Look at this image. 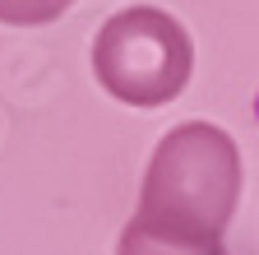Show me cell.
I'll return each instance as SVG.
<instances>
[{"label": "cell", "mask_w": 259, "mask_h": 255, "mask_svg": "<svg viewBox=\"0 0 259 255\" xmlns=\"http://www.w3.org/2000/svg\"><path fill=\"white\" fill-rule=\"evenodd\" d=\"M241 176L245 172L236 139L222 125L185 121L157 139L139 186V209L194 223L208 232H227L241 204Z\"/></svg>", "instance_id": "1"}, {"label": "cell", "mask_w": 259, "mask_h": 255, "mask_svg": "<svg viewBox=\"0 0 259 255\" xmlns=\"http://www.w3.org/2000/svg\"><path fill=\"white\" fill-rule=\"evenodd\" d=\"M93 75L107 98L125 107H167L194 75V42L185 23L157 5L116 10L93 38Z\"/></svg>", "instance_id": "2"}, {"label": "cell", "mask_w": 259, "mask_h": 255, "mask_svg": "<svg viewBox=\"0 0 259 255\" xmlns=\"http://www.w3.org/2000/svg\"><path fill=\"white\" fill-rule=\"evenodd\" d=\"M116 255H227V246H222V232L135 209V218L120 228Z\"/></svg>", "instance_id": "3"}, {"label": "cell", "mask_w": 259, "mask_h": 255, "mask_svg": "<svg viewBox=\"0 0 259 255\" xmlns=\"http://www.w3.org/2000/svg\"><path fill=\"white\" fill-rule=\"evenodd\" d=\"M70 5L74 0H0V23H10V28H47Z\"/></svg>", "instance_id": "4"}]
</instances>
